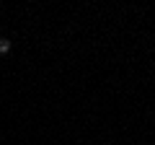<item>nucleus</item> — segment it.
<instances>
[{"instance_id": "1", "label": "nucleus", "mask_w": 155, "mask_h": 145, "mask_svg": "<svg viewBox=\"0 0 155 145\" xmlns=\"http://www.w3.org/2000/svg\"><path fill=\"white\" fill-rule=\"evenodd\" d=\"M11 39H5V36H3V39H0V55H8V52H11Z\"/></svg>"}]
</instances>
